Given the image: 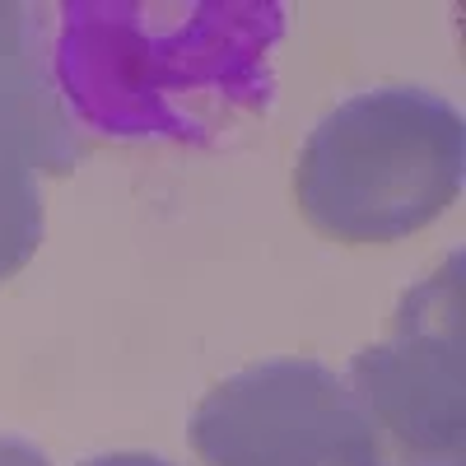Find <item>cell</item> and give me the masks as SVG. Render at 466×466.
<instances>
[{
    "label": "cell",
    "mask_w": 466,
    "mask_h": 466,
    "mask_svg": "<svg viewBox=\"0 0 466 466\" xmlns=\"http://www.w3.org/2000/svg\"><path fill=\"white\" fill-rule=\"evenodd\" d=\"M0 149L28 173H70L85 159L52 75V10L28 0H0Z\"/></svg>",
    "instance_id": "5b68a950"
},
{
    "label": "cell",
    "mask_w": 466,
    "mask_h": 466,
    "mask_svg": "<svg viewBox=\"0 0 466 466\" xmlns=\"http://www.w3.org/2000/svg\"><path fill=\"white\" fill-rule=\"evenodd\" d=\"M360 443L350 466H461V257L420 280L345 378Z\"/></svg>",
    "instance_id": "3957f363"
},
{
    "label": "cell",
    "mask_w": 466,
    "mask_h": 466,
    "mask_svg": "<svg viewBox=\"0 0 466 466\" xmlns=\"http://www.w3.org/2000/svg\"><path fill=\"white\" fill-rule=\"evenodd\" d=\"M85 466H173L164 457H149V452H112V457H94Z\"/></svg>",
    "instance_id": "ba28073f"
},
{
    "label": "cell",
    "mask_w": 466,
    "mask_h": 466,
    "mask_svg": "<svg viewBox=\"0 0 466 466\" xmlns=\"http://www.w3.org/2000/svg\"><path fill=\"white\" fill-rule=\"evenodd\" d=\"M52 75L70 122L112 140L210 145L276 98L285 5L70 0L52 10Z\"/></svg>",
    "instance_id": "6da1fadb"
},
{
    "label": "cell",
    "mask_w": 466,
    "mask_h": 466,
    "mask_svg": "<svg viewBox=\"0 0 466 466\" xmlns=\"http://www.w3.org/2000/svg\"><path fill=\"white\" fill-rule=\"evenodd\" d=\"M43 238V191L33 173L0 149V280H10L15 270L37 252Z\"/></svg>",
    "instance_id": "8992f818"
},
{
    "label": "cell",
    "mask_w": 466,
    "mask_h": 466,
    "mask_svg": "<svg viewBox=\"0 0 466 466\" xmlns=\"http://www.w3.org/2000/svg\"><path fill=\"white\" fill-rule=\"evenodd\" d=\"M355 443L345 378L318 360L252 364L191 415V448L206 466H350Z\"/></svg>",
    "instance_id": "277c9868"
},
{
    "label": "cell",
    "mask_w": 466,
    "mask_h": 466,
    "mask_svg": "<svg viewBox=\"0 0 466 466\" xmlns=\"http://www.w3.org/2000/svg\"><path fill=\"white\" fill-rule=\"evenodd\" d=\"M0 466H52V461L24 439H0Z\"/></svg>",
    "instance_id": "52a82bcc"
},
{
    "label": "cell",
    "mask_w": 466,
    "mask_h": 466,
    "mask_svg": "<svg viewBox=\"0 0 466 466\" xmlns=\"http://www.w3.org/2000/svg\"><path fill=\"white\" fill-rule=\"evenodd\" d=\"M461 112L430 89H373L327 112L299 154L294 191L336 243H392L434 224L461 191Z\"/></svg>",
    "instance_id": "7a4b0ae2"
}]
</instances>
